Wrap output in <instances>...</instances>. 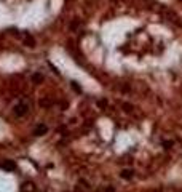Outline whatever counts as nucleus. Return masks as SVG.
<instances>
[{"mask_svg": "<svg viewBox=\"0 0 182 192\" xmlns=\"http://www.w3.org/2000/svg\"><path fill=\"white\" fill-rule=\"evenodd\" d=\"M27 104H24V103H19L16 107H15V114L18 115V117H23V115H26L27 114Z\"/></svg>", "mask_w": 182, "mask_h": 192, "instance_id": "f257e3e1", "label": "nucleus"}, {"mask_svg": "<svg viewBox=\"0 0 182 192\" xmlns=\"http://www.w3.org/2000/svg\"><path fill=\"white\" fill-rule=\"evenodd\" d=\"M2 168H3L5 171H15V170H16V163H15L13 160H5V162L2 163Z\"/></svg>", "mask_w": 182, "mask_h": 192, "instance_id": "f03ea898", "label": "nucleus"}, {"mask_svg": "<svg viewBox=\"0 0 182 192\" xmlns=\"http://www.w3.org/2000/svg\"><path fill=\"white\" fill-rule=\"evenodd\" d=\"M46 131H48V127H46V125H43V123H40V125H37L34 134H35V136H42V134H45Z\"/></svg>", "mask_w": 182, "mask_h": 192, "instance_id": "7ed1b4c3", "label": "nucleus"}, {"mask_svg": "<svg viewBox=\"0 0 182 192\" xmlns=\"http://www.w3.org/2000/svg\"><path fill=\"white\" fill-rule=\"evenodd\" d=\"M24 43H26V46H35L34 37H31L29 34H24Z\"/></svg>", "mask_w": 182, "mask_h": 192, "instance_id": "20e7f679", "label": "nucleus"}, {"mask_svg": "<svg viewBox=\"0 0 182 192\" xmlns=\"http://www.w3.org/2000/svg\"><path fill=\"white\" fill-rule=\"evenodd\" d=\"M34 184L32 182H24V184L21 186V192H34Z\"/></svg>", "mask_w": 182, "mask_h": 192, "instance_id": "39448f33", "label": "nucleus"}, {"mask_svg": "<svg viewBox=\"0 0 182 192\" xmlns=\"http://www.w3.org/2000/svg\"><path fill=\"white\" fill-rule=\"evenodd\" d=\"M120 176H121L123 179H131V178L134 176V171H133V170H123V171L120 173Z\"/></svg>", "mask_w": 182, "mask_h": 192, "instance_id": "423d86ee", "label": "nucleus"}, {"mask_svg": "<svg viewBox=\"0 0 182 192\" xmlns=\"http://www.w3.org/2000/svg\"><path fill=\"white\" fill-rule=\"evenodd\" d=\"M32 80H34V83H40V82L43 80V75H40V74H34V75H32Z\"/></svg>", "mask_w": 182, "mask_h": 192, "instance_id": "0eeeda50", "label": "nucleus"}, {"mask_svg": "<svg viewBox=\"0 0 182 192\" xmlns=\"http://www.w3.org/2000/svg\"><path fill=\"white\" fill-rule=\"evenodd\" d=\"M72 88H74L77 93H82V88H80L78 85H77V82H72Z\"/></svg>", "mask_w": 182, "mask_h": 192, "instance_id": "6e6552de", "label": "nucleus"}, {"mask_svg": "<svg viewBox=\"0 0 182 192\" xmlns=\"http://www.w3.org/2000/svg\"><path fill=\"white\" fill-rule=\"evenodd\" d=\"M123 109L126 111V112H131V109H133V107H131V104H123Z\"/></svg>", "mask_w": 182, "mask_h": 192, "instance_id": "1a4fd4ad", "label": "nucleus"}]
</instances>
